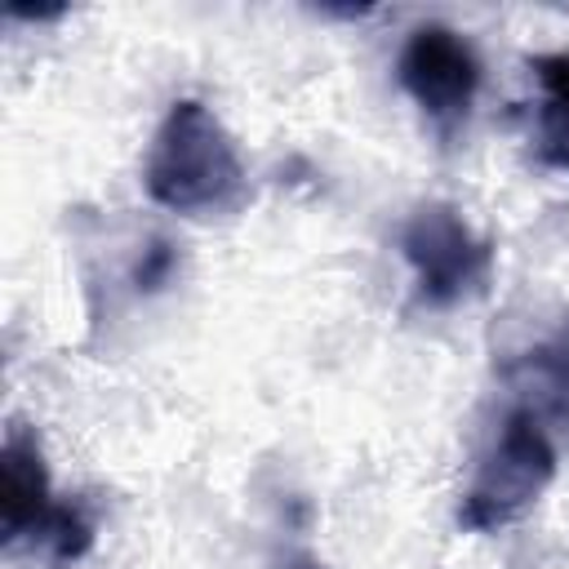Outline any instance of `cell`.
<instances>
[{"label":"cell","mask_w":569,"mask_h":569,"mask_svg":"<svg viewBox=\"0 0 569 569\" xmlns=\"http://www.w3.org/2000/svg\"><path fill=\"white\" fill-rule=\"evenodd\" d=\"M142 187L169 213L218 218L244 204L249 173L227 124L200 98H178L151 133Z\"/></svg>","instance_id":"6da1fadb"},{"label":"cell","mask_w":569,"mask_h":569,"mask_svg":"<svg viewBox=\"0 0 569 569\" xmlns=\"http://www.w3.org/2000/svg\"><path fill=\"white\" fill-rule=\"evenodd\" d=\"M556 427L538 409L511 405L476 458L471 485L462 489L458 525L467 533H493L516 525L556 480Z\"/></svg>","instance_id":"7a4b0ae2"},{"label":"cell","mask_w":569,"mask_h":569,"mask_svg":"<svg viewBox=\"0 0 569 569\" xmlns=\"http://www.w3.org/2000/svg\"><path fill=\"white\" fill-rule=\"evenodd\" d=\"M400 258L413 271V293L422 307H458L471 298L493 267V249L485 236L471 231V222L449 200L418 204L400 227Z\"/></svg>","instance_id":"3957f363"},{"label":"cell","mask_w":569,"mask_h":569,"mask_svg":"<svg viewBox=\"0 0 569 569\" xmlns=\"http://www.w3.org/2000/svg\"><path fill=\"white\" fill-rule=\"evenodd\" d=\"M396 80L413 107L436 124L440 138H453L480 93V58L471 40L445 22H422L409 31L396 58Z\"/></svg>","instance_id":"277c9868"},{"label":"cell","mask_w":569,"mask_h":569,"mask_svg":"<svg viewBox=\"0 0 569 569\" xmlns=\"http://www.w3.org/2000/svg\"><path fill=\"white\" fill-rule=\"evenodd\" d=\"M53 516H58V502L49 489V467H44L40 440L22 427H9L4 449H0V538H4V547L22 542V538L44 542Z\"/></svg>","instance_id":"5b68a950"},{"label":"cell","mask_w":569,"mask_h":569,"mask_svg":"<svg viewBox=\"0 0 569 569\" xmlns=\"http://www.w3.org/2000/svg\"><path fill=\"white\" fill-rule=\"evenodd\" d=\"M507 382L516 391V405L538 409L547 422H569V320L556 338L520 351L507 365Z\"/></svg>","instance_id":"8992f818"},{"label":"cell","mask_w":569,"mask_h":569,"mask_svg":"<svg viewBox=\"0 0 569 569\" xmlns=\"http://www.w3.org/2000/svg\"><path fill=\"white\" fill-rule=\"evenodd\" d=\"M538 102H533V151L547 169L569 173V53L529 58Z\"/></svg>","instance_id":"52a82bcc"},{"label":"cell","mask_w":569,"mask_h":569,"mask_svg":"<svg viewBox=\"0 0 569 569\" xmlns=\"http://www.w3.org/2000/svg\"><path fill=\"white\" fill-rule=\"evenodd\" d=\"M44 547H49V556L58 565L80 560L93 547V520H89V511L80 502H58V516H53V525L44 533Z\"/></svg>","instance_id":"ba28073f"},{"label":"cell","mask_w":569,"mask_h":569,"mask_svg":"<svg viewBox=\"0 0 569 569\" xmlns=\"http://www.w3.org/2000/svg\"><path fill=\"white\" fill-rule=\"evenodd\" d=\"M173 271H178V253H173V244H169V240H151V244L138 253L129 280H133L138 293H156V289H164V284L173 280Z\"/></svg>","instance_id":"9c48e42d"},{"label":"cell","mask_w":569,"mask_h":569,"mask_svg":"<svg viewBox=\"0 0 569 569\" xmlns=\"http://www.w3.org/2000/svg\"><path fill=\"white\" fill-rule=\"evenodd\" d=\"M4 13L9 18H22V22H49V18H62L67 9L62 4H22V0H9Z\"/></svg>","instance_id":"30bf717a"}]
</instances>
